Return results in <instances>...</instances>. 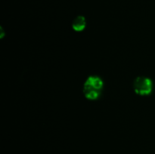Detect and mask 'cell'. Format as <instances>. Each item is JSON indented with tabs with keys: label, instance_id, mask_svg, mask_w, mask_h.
<instances>
[{
	"label": "cell",
	"instance_id": "cell-2",
	"mask_svg": "<svg viewBox=\"0 0 155 154\" xmlns=\"http://www.w3.org/2000/svg\"><path fill=\"white\" fill-rule=\"evenodd\" d=\"M154 88L152 80L146 76H138L133 81V90L140 96H148L151 94Z\"/></svg>",
	"mask_w": 155,
	"mask_h": 154
},
{
	"label": "cell",
	"instance_id": "cell-1",
	"mask_svg": "<svg viewBox=\"0 0 155 154\" xmlns=\"http://www.w3.org/2000/svg\"><path fill=\"white\" fill-rule=\"evenodd\" d=\"M104 88V81L96 75H89L83 84V91L85 98L89 101L99 99Z\"/></svg>",
	"mask_w": 155,
	"mask_h": 154
},
{
	"label": "cell",
	"instance_id": "cell-3",
	"mask_svg": "<svg viewBox=\"0 0 155 154\" xmlns=\"http://www.w3.org/2000/svg\"><path fill=\"white\" fill-rule=\"evenodd\" d=\"M86 27V20L85 17L77 16L74 18L72 23V29L76 32H82Z\"/></svg>",
	"mask_w": 155,
	"mask_h": 154
}]
</instances>
